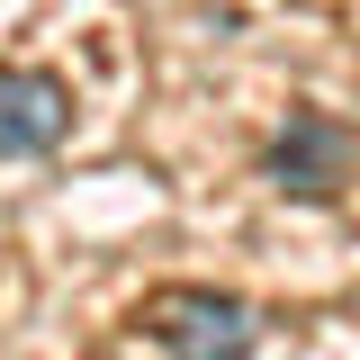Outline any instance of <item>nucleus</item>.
Here are the masks:
<instances>
[{
    "instance_id": "2",
    "label": "nucleus",
    "mask_w": 360,
    "mask_h": 360,
    "mask_svg": "<svg viewBox=\"0 0 360 360\" xmlns=\"http://www.w3.org/2000/svg\"><path fill=\"white\" fill-rule=\"evenodd\" d=\"M352 172H360V135L324 108H288V127L270 135V180L288 198H342Z\"/></svg>"
},
{
    "instance_id": "3",
    "label": "nucleus",
    "mask_w": 360,
    "mask_h": 360,
    "mask_svg": "<svg viewBox=\"0 0 360 360\" xmlns=\"http://www.w3.org/2000/svg\"><path fill=\"white\" fill-rule=\"evenodd\" d=\"M72 135V82L37 63H0V162H45Z\"/></svg>"
},
{
    "instance_id": "1",
    "label": "nucleus",
    "mask_w": 360,
    "mask_h": 360,
    "mask_svg": "<svg viewBox=\"0 0 360 360\" xmlns=\"http://www.w3.org/2000/svg\"><path fill=\"white\" fill-rule=\"evenodd\" d=\"M144 333H153L162 360H252V352H262L252 307L225 297V288H153Z\"/></svg>"
}]
</instances>
